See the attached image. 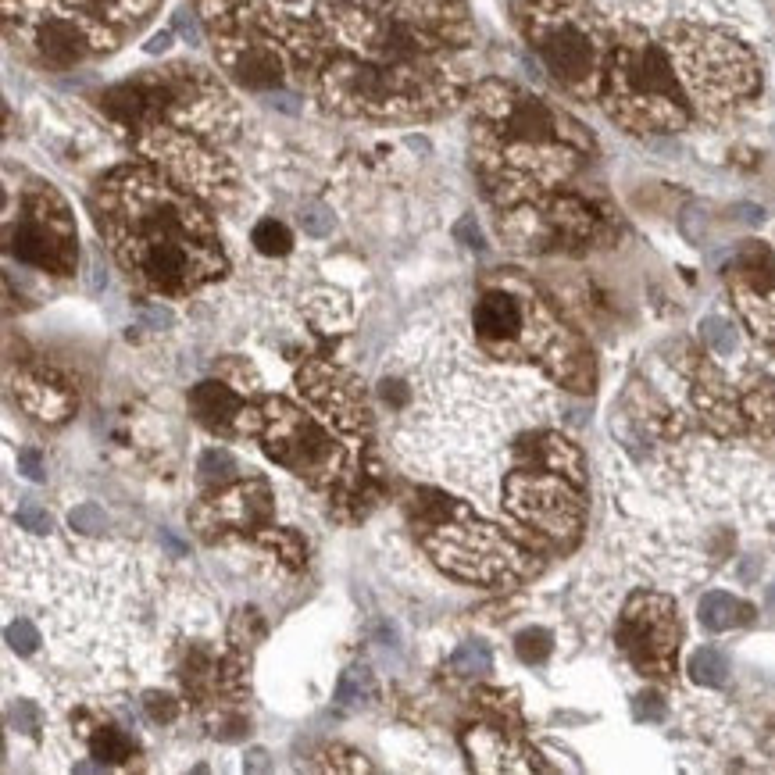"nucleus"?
<instances>
[{"label": "nucleus", "mask_w": 775, "mask_h": 775, "mask_svg": "<svg viewBox=\"0 0 775 775\" xmlns=\"http://www.w3.org/2000/svg\"><path fill=\"white\" fill-rule=\"evenodd\" d=\"M97 222L122 265L161 293H190L222 272L208 215L147 168H122L100 186Z\"/></svg>", "instance_id": "obj_1"}, {"label": "nucleus", "mask_w": 775, "mask_h": 775, "mask_svg": "<svg viewBox=\"0 0 775 775\" xmlns=\"http://www.w3.org/2000/svg\"><path fill=\"white\" fill-rule=\"evenodd\" d=\"M322 93L336 111L372 118H415L450 104V83L425 58L400 65L336 58L322 72Z\"/></svg>", "instance_id": "obj_2"}, {"label": "nucleus", "mask_w": 775, "mask_h": 775, "mask_svg": "<svg viewBox=\"0 0 775 775\" xmlns=\"http://www.w3.org/2000/svg\"><path fill=\"white\" fill-rule=\"evenodd\" d=\"M608 108L633 129H679L686 122L675 65L658 43L643 36L618 43L608 68Z\"/></svg>", "instance_id": "obj_3"}, {"label": "nucleus", "mask_w": 775, "mask_h": 775, "mask_svg": "<svg viewBox=\"0 0 775 775\" xmlns=\"http://www.w3.org/2000/svg\"><path fill=\"white\" fill-rule=\"evenodd\" d=\"M522 25L536 54L543 58L547 72L558 79L565 90L590 97L600 86V33L586 15H579L558 0H525Z\"/></svg>", "instance_id": "obj_4"}, {"label": "nucleus", "mask_w": 775, "mask_h": 775, "mask_svg": "<svg viewBox=\"0 0 775 775\" xmlns=\"http://www.w3.org/2000/svg\"><path fill=\"white\" fill-rule=\"evenodd\" d=\"M8 250L18 261L50 272H68L75 261V229L68 208L50 190H36L22 200L18 222L8 218Z\"/></svg>", "instance_id": "obj_5"}, {"label": "nucleus", "mask_w": 775, "mask_h": 775, "mask_svg": "<svg viewBox=\"0 0 775 775\" xmlns=\"http://www.w3.org/2000/svg\"><path fill=\"white\" fill-rule=\"evenodd\" d=\"M265 443L279 465H286L290 472L308 475L315 483L329 479L340 468V450L333 447V440L311 422L308 415L286 408V404H272L265 415Z\"/></svg>", "instance_id": "obj_6"}, {"label": "nucleus", "mask_w": 775, "mask_h": 775, "mask_svg": "<svg viewBox=\"0 0 775 775\" xmlns=\"http://www.w3.org/2000/svg\"><path fill=\"white\" fill-rule=\"evenodd\" d=\"M675 636H679V625H675L672 600L654 597V593L633 597L622 618V629H618L622 650L650 675H665L672 668Z\"/></svg>", "instance_id": "obj_7"}, {"label": "nucleus", "mask_w": 775, "mask_h": 775, "mask_svg": "<svg viewBox=\"0 0 775 775\" xmlns=\"http://www.w3.org/2000/svg\"><path fill=\"white\" fill-rule=\"evenodd\" d=\"M218 40V61L225 72L233 75L236 83L250 86V90H272L283 83V54L275 50L261 33H254L250 25H233V29H215Z\"/></svg>", "instance_id": "obj_8"}, {"label": "nucleus", "mask_w": 775, "mask_h": 775, "mask_svg": "<svg viewBox=\"0 0 775 775\" xmlns=\"http://www.w3.org/2000/svg\"><path fill=\"white\" fill-rule=\"evenodd\" d=\"M475 336L497 354H511L525 340V304L511 290H486L472 311Z\"/></svg>", "instance_id": "obj_9"}, {"label": "nucleus", "mask_w": 775, "mask_h": 775, "mask_svg": "<svg viewBox=\"0 0 775 775\" xmlns=\"http://www.w3.org/2000/svg\"><path fill=\"white\" fill-rule=\"evenodd\" d=\"M268 508H272V490H268L265 479H250V483L222 493L215 504L218 518L225 525H233V529H247L254 522H265Z\"/></svg>", "instance_id": "obj_10"}, {"label": "nucleus", "mask_w": 775, "mask_h": 775, "mask_svg": "<svg viewBox=\"0 0 775 775\" xmlns=\"http://www.w3.org/2000/svg\"><path fill=\"white\" fill-rule=\"evenodd\" d=\"M190 408L200 422L211 425V429H222V433H229L236 418L243 415L240 397L222 383H200L197 390L190 393Z\"/></svg>", "instance_id": "obj_11"}, {"label": "nucleus", "mask_w": 775, "mask_h": 775, "mask_svg": "<svg viewBox=\"0 0 775 775\" xmlns=\"http://www.w3.org/2000/svg\"><path fill=\"white\" fill-rule=\"evenodd\" d=\"M750 615V608H743L740 600L729 597V593H704V600H700V622H704V629H711V633H722V629H733L736 622H743V618Z\"/></svg>", "instance_id": "obj_12"}, {"label": "nucleus", "mask_w": 775, "mask_h": 775, "mask_svg": "<svg viewBox=\"0 0 775 775\" xmlns=\"http://www.w3.org/2000/svg\"><path fill=\"white\" fill-rule=\"evenodd\" d=\"M690 675L700 686H722L725 679H729V661H725L722 650L700 647L690 658Z\"/></svg>", "instance_id": "obj_13"}, {"label": "nucleus", "mask_w": 775, "mask_h": 775, "mask_svg": "<svg viewBox=\"0 0 775 775\" xmlns=\"http://www.w3.org/2000/svg\"><path fill=\"white\" fill-rule=\"evenodd\" d=\"M90 747H93V758H100V761H129L133 758V740L118 733L115 725H100L97 733H93Z\"/></svg>", "instance_id": "obj_14"}, {"label": "nucleus", "mask_w": 775, "mask_h": 775, "mask_svg": "<svg viewBox=\"0 0 775 775\" xmlns=\"http://www.w3.org/2000/svg\"><path fill=\"white\" fill-rule=\"evenodd\" d=\"M250 240H254V247H258L261 254H268V258H279V254H286V250H290L293 236H290V229H286L283 222H275V218H265V222L254 225Z\"/></svg>", "instance_id": "obj_15"}, {"label": "nucleus", "mask_w": 775, "mask_h": 775, "mask_svg": "<svg viewBox=\"0 0 775 775\" xmlns=\"http://www.w3.org/2000/svg\"><path fill=\"white\" fill-rule=\"evenodd\" d=\"M450 668L458 675H483L493 668V654L483 647V643H461L450 658Z\"/></svg>", "instance_id": "obj_16"}, {"label": "nucleus", "mask_w": 775, "mask_h": 775, "mask_svg": "<svg viewBox=\"0 0 775 775\" xmlns=\"http://www.w3.org/2000/svg\"><path fill=\"white\" fill-rule=\"evenodd\" d=\"M700 333H704V340H708V347L715 350V354H722V358H733L736 347H740V340H736V329L725 318L711 315L700 322Z\"/></svg>", "instance_id": "obj_17"}, {"label": "nucleus", "mask_w": 775, "mask_h": 775, "mask_svg": "<svg viewBox=\"0 0 775 775\" xmlns=\"http://www.w3.org/2000/svg\"><path fill=\"white\" fill-rule=\"evenodd\" d=\"M515 650L525 665H540V661H547V654H550V633L547 629H525V633L518 636Z\"/></svg>", "instance_id": "obj_18"}, {"label": "nucleus", "mask_w": 775, "mask_h": 775, "mask_svg": "<svg viewBox=\"0 0 775 775\" xmlns=\"http://www.w3.org/2000/svg\"><path fill=\"white\" fill-rule=\"evenodd\" d=\"M8 643L18 654H33L36 643H40V633H36V625L29 618H18V622L8 625Z\"/></svg>", "instance_id": "obj_19"}, {"label": "nucleus", "mask_w": 775, "mask_h": 775, "mask_svg": "<svg viewBox=\"0 0 775 775\" xmlns=\"http://www.w3.org/2000/svg\"><path fill=\"white\" fill-rule=\"evenodd\" d=\"M236 468L233 454H225V450H208L204 458H200V475L204 479H229Z\"/></svg>", "instance_id": "obj_20"}, {"label": "nucleus", "mask_w": 775, "mask_h": 775, "mask_svg": "<svg viewBox=\"0 0 775 775\" xmlns=\"http://www.w3.org/2000/svg\"><path fill=\"white\" fill-rule=\"evenodd\" d=\"M68 522H72V529H79V533H100V529L108 525V518H104V511H100L97 504H79V508L68 515Z\"/></svg>", "instance_id": "obj_21"}, {"label": "nucleus", "mask_w": 775, "mask_h": 775, "mask_svg": "<svg viewBox=\"0 0 775 775\" xmlns=\"http://www.w3.org/2000/svg\"><path fill=\"white\" fill-rule=\"evenodd\" d=\"M300 225H304V233H311V236H329L333 233V215H329L322 204H308V208L300 211Z\"/></svg>", "instance_id": "obj_22"}, {"label": "nucleus", "mask_w": 775, "mask_h": 775, "mask_svg": "<svg viewBox=\"0 0 775 775\" xmlns=\"http://www.w3.org/2000/svg\"><path fill=\"white\" fill-rule=\"evenodd\" d=\"M15 522L22 525V529H29V533H47L50 529V515L40 508V504H22V508L15 511Z\"/></svg>", "instance_id": "obj_23"}, {"label": "nucleus", "mask_w": 775, "mask_h": 775, "mask_svg": "<svg viewBox=\"0 0 775 775\" xmlns=\"http://www.w3.org/2000/svg\"><path fill=\"white\" fill-rule=\"evenodd\" d=\"M143 704H147V715L154 718V722H175V711L179 708H175V700L168 697V693H147Z\"/></svg>", "instance_id": "obj_24"}, {"label": "nucleus", "mask_w": 775, "mask_h": 775, "mask_svg": "<svg viewBox=\"0 0 775 775\" xmlns=\"http://www.w3.org/2000/svg\"><path fill=\"white\" fill-rule=\"evenodd\" d=\"M11 725H18V729H25V733L40 729V708L29 704V700H18L15 708H11Z\"/></svg>", "instance_id": "obj_25"}, {"label": "nucleus", "mask_w": 775, "mask_h": 775, "mask_svg": "<svg viewBox=\"0 0 775 775\" xmlns=\"http://www.w3.org/2000/svg\"><path fill=\"white\" fill-rule=\"evenodd\" d=\"M18 472L29 479V483H43V461H40V454L36 450H18Z\"/></svg>", "instance_id": "obj_26"}, {"label": "nucleus", "mask_w": 775, "mask_h": 775, "mask_svg": "<svg viewBox=\"0 0 775 775\" xmlns=\"http://www.w3.org/2000/svg\"><path fill=\"white\" fill-rule=\"evenodd\" d=\"M636 718H650V722L665 718V704H661V697H640L636 700Z\"/></svg>", "instance_id": "obj_27"}, {"label": "nucleus", "mask_w": 775, "mask_h": 775, "mask_svg": "<svg viewBox=\"0 0 775 775\" xmlns=\"http://www.w3.org/2000/svg\"><path fill=\"white\" fill-rule=\"evenodd\" d=\"M454 236H458V240H465L468 247H475V250L483 247V233H479V225H475L472 218H465V222H458V229H454Z\"/></svg>", "instance_id": "obj_28"}, {"label": "nucleus", "mask_w": 775, "mask_h": 775, "mask_svg": "<svg viewBox=\"0 0 775 775\" xmlns=\"http://www.w3.org/2000/svg\"><path fill=\"white\" fill-rule=\"evenodd\" d=\"M243 765H247V772H268V768H272V765H268V754H265V750H261V747L250 750L247 761H243Z\"/></svg>", "instance_id": "obj_29"}, {"label": "nucleus", "mask_w": 775, "mask_h": 775, "mask_svg": "<svg viewBox=\"0 0 775 775\" xmlns=\"http://www.w3.org/2000/svg\"><path fill=\"white\" fill-rule=\"evenodd\" d=\"M168 40H172V36H154V40L147 43V50H150V54H158V50L168 47Z\"/></svg>", "instance_id": "obj_30"}, {"label": "nucleus", "mask_w": 775, "mask_h": 775, "mask_svg": "<svg viewBox=\"0 0 775 775\" xmlns=\"http://www.w3.org/2000/svg\"><path fill=\"white\" fill-rule=\"evenodd\" d=\"M772 600H775V590H772Z\"/></svg>", "instance_id": "obj_31"}]
</instances>
